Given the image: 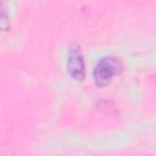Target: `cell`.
Wrapping results in <instances>:
<instances>
[{
    "instance_id": "6da1fadb",
    "label": "cell",
    "mask_w": 156,
    "mask_h": 156,
    "mask_svg": "<svg viewBox=\"0 0 156 156\" xmlns=\"http://www.w3.org/2000/svg\"><path fill=\"white\" fill-rule=\"evenodd\" d=\"M123 69V63L118 57H102L94 68V80L99 87L107 85L112 78L119 74Z\"/></svg>"
},
{
    "instance_id": "3957f363",
    "label": "cell",
    "mask_w": 156,
    "mask_h": 156,
    "mask_svg": "<svg viewBox=\"0 0 156 156\" xmlns=\"http://www.w3.org/2000/svg\"><path fill=\"white\" fill-rule=\"evenodd\" d=\"M9 28H10V18L7 15V10L5 5L0 1V29L6 30Z\"/></svg>"
},
{
    "instance_id": "7a4b0ae2",
    "label": "cell",
    "mask_w": 156,
    "mask_h": 156,
    "mask_svg": "<svg viewBox=\"0 0 156 156\" xmlns=\"http://www.w3.org/2000/svg\"><path fill=\"white\" fill-rule=\"evenodd\" d=\"M67 71L72 78L77 80H82L85 74L84 69V58L80 51L79 45L74 44L69 48L67 55Z\"/></svg>"
}]
</instances>
